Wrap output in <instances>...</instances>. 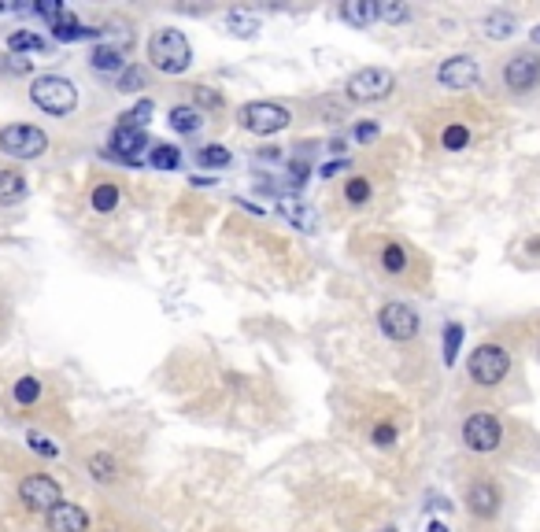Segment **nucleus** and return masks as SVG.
I'll return each instance as SVG.
<instances>
[{
	"instance_id": "obj_9",
	"label": "nucleus",
	"mask_w": 540,
	"mask_h": 532,
	"mask_svg": "<svg viewBox=\"0 0 540 532\" xmlns=\"http://www.w3.org/2000/svg\"><path fill=\"white\" fill-rule=\"evenodd\" d=\"M19 499H22L26 510H45L48 514L52 507L64 503V488H59L52 477H45V474H34V477H26L19 484Z\"/></svg>"
},
{
	"instance_id": "obj_39",
	"label": "nucleus",
	"mask_w": 540,
	"mask_h": 532,
	"mask_svg": "<svg viewBox=\"0 0 540 532\" xmlns=\"http://www.w3.org/2000/svg\"><path fill=\"white\" fill-rule=\"evenodd\" d=\"M337 170H344V163H326V167H322V178H334Z\"/></svg>"
},
{
	"instance_id": "obj_21",
	"label": "nucleus",
	"mask_w": 540,
	"mask_h": 532,
	"mask_svg": "<svg viewBox=\"0 0 540 532\" xmlns=\"http://www.w3.org/2000/svg\"><path fill=\"white\" fill-rule=\"evenodd\" d=\"M148 163H152L156 170H174L178 163H182V152H178L174 144H152V155H148Z\"/></svg>"
},
{
	"instance_id": "obj_12",
	"label": "nucleus",
	"mask_w": 540,
	"mask_h": 532,
	"mask_svg": "<svg viewBox=\"0 0 540 532\" xmlns=\"http://www.w3.org/2000/svg\"><path fill=\"white\" fill-rule=\"evenodd\" d=\"M144 148H152V144H148V134H144V130H123V126H115V134H111V155H115V160L137 167Z\"/></svg>"
},
{
	"instance_id": "obj_34",
	"label": "nucleus",
	"mask_w": 540,
	"mask_h": 532,
	"mask_svg": "<svg viewBox=\"0 0 540 532\" xmlns=\"http://www.w3.org/2000/svg\"><path fill=\"white\" fill-rule=\"evenodd\" d=\"M144 85V71L141 67H126L123 74H118V92H137Z\"/></svg>"
},
{
	"instance_id": "obj_15",
	"label": "nucleus",
	"mask_w": 540,
	"mask_h": 532,
	"mask_svg": "<svg viewBox=\"0 0 540 532\" xmlns=\"http://www.w3.org/2000/svg\"><path fill=\"white\" fill-rule=\"evenodd\" d=\"M341 19L355 30H367L378 22V0H348V4L341 8Z\"/></svg>"
},
{
	"instance_id": "obj_31",
	"label": "nucleus",
	"mask_w": 540,
	"mask_h": 532,
	"mask_svg": "<svg viewBox=\"0 0 540 532\" xmlns=\"http://www.w3.org/2000/svg\"><path fill=\"white\" fill-rule=\"evenodd\" d=\"M193 97H196V104L207 108V111H219V108H222V97H219L215 89H207V85H193Z\"/></svg>"
},
{
	"instance_id": "obj_32",
	"label": "nucleus",
	"mask_w": 540,
	"mask_h": 532,
	"mask_svg": "<svg viewBox=\"0 0 540 532\" xmlns=\"http://www.w3.org/2000/svg\"><path fill=\"white\" fill-rule=\"evenodd\" d=\"M344 196H348V204H367V200H370V185H367V178H352V181H348V189H344Z\"/></svg>"
},
{
	"instance_id": "obj_26",
	"label": "nucleus",
	"mask_w": 540,
	"mask_h": 532,
	"mask_svg": "<svg viewBox=\"0 0 540 532\" xmlns=\"http://www.w3.org/2000/svg\"><path fill=\"white\" fill-rule=\"evenodd\" d=\"M8 48H12V52H41L45 41H41L38 34H30V30H15V34L8 38Z\"/></svg>"
},
{
	"instance_id": "obj_29",
	"label": "nucleus",
	"mask_w": 540,
	"mask_h": 532,
	"mask_svg": "<svg viewBox=\"0 0 540 532\" xmlns=\"http://www.w3.org/2000/svg\"><path fill=\"white\" fill-rule=\"evenodd\" d=\"M115 204H118V189H115V185H100V189L93 193V207H97L100 214L115 211Z\"/></svg>"
},
{
	"instance_id": "obj_36",
	"label": "nucleus",
	"mask_w": 540,
	"mask_h": 532,
	"mask_svg": "<svg viewBox=\"0 0 540 532\" xmlns=\"http://www.w3.org/2000/svg\"><path fill=\"white\" fill-rule=\"evenodd\" d=\"M30 448H34L38 455H45V458H56V455H59V448H56L52 440H45L41 432H30Z\"/></svg>"
},
{
	"instance_id": "obj_10",
	"label": "nucleus",
	"mask_w": 540,
	"mask_h": 532,
	"mask_svg": "<svg viewBox=\"0 0 540 532\" xmlns=\"http://www.w3.org/2000/svg\"><path fill=\"white\" fill-rule=\"evenodd\" d=\"M536 82H540V59L533 52H522L515 59H507L503 85L511 92H529V89H536Z\"/></svg>"
},
{
	"instance_id": "obj_6",
	"label": "nucleus",
	"mask_w": 540,
	"mask_h": 532,
	"mask_svg": "<svg viewBox=\"0 0 540 532\" xmlns=\"http://www.w3.org/2000/svg\"><path fill=\"white\" fill-rule=\"evenodd\" d=\"M396 89V78L393 71H385V67H363V71H355L348 78V97L359 100V104H374V100H385L388 92Z\"/></svg>"
},
{
	"instance_id": "obj_13",
	"label": "nucleus",
	"mask_w": 540,
	"mask_h": 532,
	"mask_svg": "<svg viewBox=\"0 0 540 532\" xmlns=\"http://www.w3.org/2000/svg\"><path fill=\"white\" fill-rule=\"evenodd\" d=\"M466 507H470L474 518H496V510H500V488H496L492 481H477V484H470V492H466Z\"/></svg>"
},
{
	"instance_id": "obj_17",
	"label": "nucleus",
	"mask_w": 540,
	"mask_h": 532,
	"mask_svg": "<svg viewBox=\"0 0 540 532\" xmlns=\"http://www.w3.org/2000/svg\"><path fill=\"white\" fill-rule=\"evenodd\" d=\"M170 126H174L178 134H200V126H204V115H200L196 108L178 104V108H170Z\"/></svg>"
},
{
	"instance_id": "obj_40",
	"label": "nucleus",
	"mask_w": 540,
	"mask_h": 532,
	"mask_svg": "<svg viewBox=\"0 0 540 532\" xmlns=\"http://www.w3.org/2000/svg\"><path fill=\"white\" fill-rule=\"evenodd\" d=\"M426 532H448V525L444 521H430V528Z\"/></svg>"
},
{
	"instance_id": "obj_7",
	"label": "nucleus",
	"mask_w": 540,
	"mask_h": 532,
	"mask_svg": "<svg viewBox=\"0 0 540 532\" xmlns=\"http://www.w3.org/2000/svg\"><path fill=\"white\" fill-rule=\"evenodd\" d=\"M378 326H381V333H385L388 340L404 344V340H414V336H418V326H422V322H418L414 307L393 300V303H385V307L378 310Z\"/></svg>"
},
{
	"instance_id": "obj_1",
	"label": "nucleus",
	"mask_w": 540,
	"mask_h": 532,
	"mask_svg": "<svg viewBox=\"0 0 540 532\" xmlns=\"http://www.w3.org/2000/svg\"><path fill=\"white\" fill-rule=\"evenodd\" d=\"M148 59H152L163 74H182L193 64V48L182 30H160V34H152V41H148Z\"/></svg>"
},
{
	"instance_id": "obj_25",
	"label": "nucleus",
	"mask_w": 540,
	"mask_h": 532,
	"mask_svg": "<svg viewBox=\"0 0 540 532\" xmlns=\"http://www.w3.org/2000/svg\"><path fill=\"white\" fill-rule=\"evenodd\" d=\"M300 207H304V204H300L296 196H278V211H282L285 218H292V222H296L300 230H308V226H311V214H304Z\"/></svg>"
},
{
	"instance_id": "obj_27",
	"label": "nucleus",
	"mask_w": 540,
	"mask_h": 532,
	"mask_svg": "<svg viewBox=\"0 0 540 532\" xmlns=\"http://www.w3.org/2000/svg\"><path fill=\"white\" fill-rule=\"evenodd\" d=\"M381 263L388 274H404L407 270V252L400 244H385V252H381Z\"/></svg>"
},
{
	"instance_id": "obj_23",
	"label": "nucleus",
	"mask_w": 540,
	"mask_h": 532,
	"mask_svg": "<svg viewBox=\"0 0 540 532\" xmlns=\"http://www.w3.org/2000/svg\"><path fill=\"white\" fill-rule=\"evenodd\" d=\"M196 160H200V167H230V148L226 144H204L200 152H196Z\"/></svg>"
},
{
	"instance_id": "obj_8",
	"label": "nucleus",
	"mask_w": 540,
	"mask_h": 532,
	"mask_svg": "<svg viewBox=\"0 0 540 532\" xmlns=\"http://www.w3.org/2000/svg\"><path fill=\"white\" fill-rule=\"evenodd\" d=\"M500 440H503V429H500V418H496V414L477 411V414L466 418V425H463V444H466L470 451H496Z\"/></svg>"
},
{
	"instance_id": "obj_18",
	"label": "nucleus",
	"mask_w": 540,
	"mask_h": 532,
	"mask_svg": "<svg viewBox=\"0 0 540 532\" xmlns=\"http://www.w3.org/2000/svg\"><path fill=\"white\" fill-rule=\"evenodd\" d=\"M26 196V178L19 170H0V204H15Z\"/></svg>"
},
{
	"instance_id": "obj_38",
	"label": "nucleus",
	"mask_w": 540,
	"mask_h": 532,
	"mask_svg": "<svg viewBox=\"0 0 540 532\" xmlns=\"http://www.w3.org/2000/svg\"><path fill=\"white\" fill-rule=\"evenodd\" d=\"M378 137V126H374V122H359V126H355V141H374Z\"/></svg>"
},
{
	"instance_id": "obj_33",
	"label": "nucleus",
	"mask_w": 540,
	"mask_h": 532,
	"mask_svg": "<svg viewBox=\"0 0 540 532\" xmlns=\"http://www.w3.org/2000/svg\"><path fill=\"white\" fill-rule=\"evenodd\" d=\"M378 19H385V22H407L411 19V8L407 4H378Z\"/></svg>"
},
{
	"instance_id": "obj_22",
	"label": "nucleus",
	"mask_w": 540,
	"mask_h": 532,
	"mask_svg": "<svg viewBox=\"0 0 540 532\" xmlns=\"http://www.w3.org/2000/svg\"><path fill=\"white\" fill-rule=\"evenodd\" d=\"M459 348H463V326H459V322H448V326H444V362H448V366H456Z\"/></svg>"
},
{
	"instance_id": "obj_37",
	"label": "nucleus",
	"mask_w": 540,
	"mask_h": 532,
	"mask_svg": "<svg viewBox=\"0 0 540 532\" xmlns=\"http://www.w3.org/2000/svg\"><path fill=\"white\" fill-rule=\"evenodd\" d=\"M393 440H396V429H393V425H378V429H374V444H378V448H388Z\"/></svg>"
},
{
	"instance_id": "obj_24",
	"label": "nucleus",
	"mask_w": 540,
	"mask_h": 532,
	"mask_svg": "<svg viewBox=\"0 0 540 532\" xmlns=\"http://www.w3.org/2000/svg\"><path fill=\"white\" fill-rule=\"evenodd\" d=\"M89 474H93V481H100V484H111L115 481V458L111 455H93L89 458Z\"/></svg>"
},
{
	"instance_id": "obj_30",
	"label": "nucleus",
	"mask_w": 540,
	"mask_h": 532,
	"mask_svg": "<svg viewBox=\"0 0 540 532\" xmlns=\"http://www.w3.org/2000/svg\"><path fill=\"white\" fill-rule=\"evenodd\" d=\"M38 396H41L38 378H19V381H15V399H19V403H34Z\"/></svg>"
},
{
	"instance_id": "obj_35",
	"label": "nucleus",
	"mask_w": 540,
	"mask_h": 532,
	"mask_svg": "<svg viewBox=\"0 0 540 532\" xmlns=\"http://www.w3.org/2000/svg\"><path fill=\"white\" fill-rule=\"evenodd\" d=\"M466 141H470L466 126H448V130H444V148H448V152H459V148H466Z\"/></svg>"
},
{
	"instance_id": "obj_11",
	"label": "nucleus",
	"mask_w": 540,
	"mask_h": 532,
	"mask_svg": "<svg viewBox=\"0 0 540 532\" xmlns=\"http://www.w3.org/2000/svg\"><path fill=\"white\" fill-rule=\"evenodd\" d=\"M477 78H482V67H477V59H470V56H452L437 67V82L444 89H470Z\"/></svg>"
},
{
	"instance_id": "obj_3",
	"label": "nucleus",
	"mask_w": 540,
	"mask_h": 532,
	"mask_svg": "<svg viewBox=\"0 0 540 532\" xmlns=\"http://www.w3.org/2000/svg\"><path fill=\"white\" fill-rule=\"evenodd\" d=\"M466 370H470V378L477 385L492 388V385H500L507 378V370H511V355H507V348H500V344H482V348L470 355Z\"/></svg>"
},
{
	"instance_id": "obj_20",
	"label": "nucleus",
	"mask_w": 540,
	"mask_h": 532,
	"mask_svg": "<svg viewBox=\"0 0 540 532\" xmlns=\"http://www.w3.org/2000/svg\"><path fill=\"white\" fill-rule=\"evenodd\" d=\"M152 100H137V108L134 111H126L123 118H118V126H123V130H144L148 126V118H152Z\"/></svg>"
},
{
	"instance_id": "obj_4",
	"label": "nucleus",
	"mask_w": 540,
	"mask_h": 532,
	"mask_svg": "<svg viewBox=\"0 0 540 532\" xmlns=\"http://www.w3.org/2000/svg\"><path fill=\"white\" fill-rule=\"evenodd\" d=\"M289 118H292L289 108L270 104V100H252V104L241 108V126H245L248 134H256V137H270V134L285 130Z\"/></svg>"
},
{
	"instance_id": "obj_28",
	"label": "nucleus",
	"mask_w": 540,
	"mask_h": 532,
	"mask_svg": "<svg viewBox=\"0 0 540 532\" xmlns=\"http://www.w3.org/2000/svg\"><path fill=\"white\" fill-rule=\"evenodd\" d=\"M230 30H233L237 38H252L256 30H259V22L252 15H245V12H230Z\"/></svg>"
},
{
	"instance_id": "obj_16",
	"label": "nucleus",
	"mask_w": 540,
	"mask_h": 532,
	"mask_svg": "<svg viewBox=\"0 0 540 532\" xmlns=\"http://www.w3.org/2000/svg\"><path fill=\"white\" fill-rule=\"evenodd\" d=\"M482 30H485L492 41H503V38L515 34V15H511V12H489V15L482 19Z\"/></svg>"
},
{
	"instance_id": "obj_2",
	"label": "nucleus",
	"mask_w": 540,
	"mask_h": 532,
	"mask_svg": "<svg viewBox=\"0 0 540 532\" xmlns=\"http://www.w3.org/2000/svg\"><path fill=\"white\" fill-rule=\"evenodd\" d=\"M30 100L48 115H71L78 108V89L59 74H41L34 82V89H30Z\"/></svg>"
},
{
	"instance_id": "obj_19",
	"label": "nucleus",
	"mask_w": 540,
	"mask_h": 532,
	"mask_svg": "<svg viewBox=\"0 0 540 532\" xmlns=\"http://www.w3.org/2000/svg\"><path fill=\"white\" fill-rule=\"evenodd\" d=\"M93 67L100 74H115V71H126V59H123V48H111V45H100L93 52Z\"/></svg>"
},
{
	"instance_id": "obj_41",
	"label": "nucleus",
	"mask_w": 540,
	"mask_h": 532,
	"mask_svg": "<svg viewBox=\"0 0 540 532\" xmlns=\"http://www.w3.org/2000/svg\"><path fill=\"white\" fill-rule=\"evenodd\" d=\"M533 41H536V45H540V26H536V30H533Z\"/></svg>"
},
{
	"instance_id": "obj_5",
	"label": "nucleus",
	"mask_w": 540,
	"mask_h": 532,
	"mask_svg": "<svg viewBox=\"0 0 540 532\" xmlns=\"http://www.w3.org/2000/svg\"><path fill=\"white\" fill-rule=\"evenodd\" d=\"M45 148H48V137L38 126H26V122H19V126L0 130V152L12 155V160H38Z\"/></svg>"
},
{
	"instance_id": "obj_14",
	"label": "nucleus",
	"mask_w": 540,
	"mask_h": 532,
	"mask_svg": "<svg viewBox=\"0 0 540 532\" xmlns=\"http://www.w3.org/2000/svg\"><path fill=\"white\" fill-rule=\"evenodd\" d=\"M89 518L78 503H59L48 510V532H85Z\"/></svg>"
}]
</instances>
